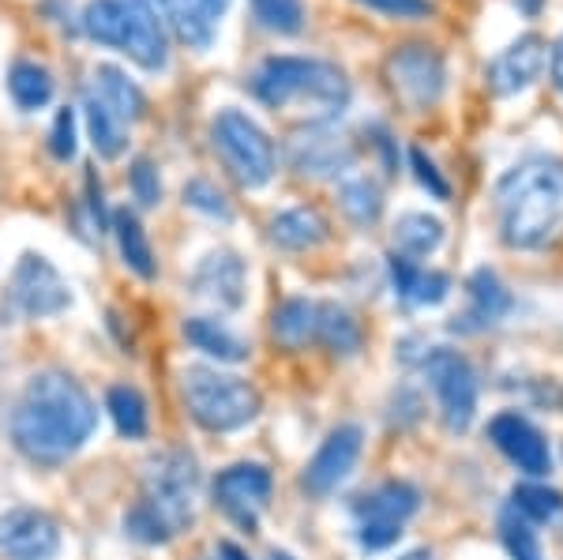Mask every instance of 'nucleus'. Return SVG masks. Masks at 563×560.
<instances>
[{"instance_id":"f257e3e1","label":"nucleus","mask_w":563,"mask_h":560,"mask_svg":"<svg viewBox=\"0 0 563 560\" xmlns=\"http://www.w3.org/2000/svg\"><path fill=\"white\" fill-rule=\"evenodd\" d=\"M98 426L95 399L68 373H34L12 414V440L26 459L45 466L65 463L90 440Z\"/></svg>"},{"instance_id":"f03ea898","label":"nucleus","mask_w":563,"mask_h":560,"mask_svg":"<svg viewBox=\"0 0 563 560\" xmlns=\"http://www.w3.org/2000/svg\"><path fill=\"white\" fill-rule=\"evenodd\" d=\"M499 238L515 252H538L563 230V162L526 158L496 185Z\"/></svg>"},{"instance_id":"7ed1b4c3","label":"nucleus","mask_w":563,"mask_h":560,"mask_svg":"<svg viewBox=\"0 0 563 560\" xmlns=\"http://www.w3.org/2000/svg\"><path fill=\"white\" fill-rule=\"evenodd\" d=\"M252 95L271 110H294L312 124H327L350 106V79L320 57H267L252 72Z\"/></svg>"},{"instance_id":"20e7f679","label":"nucleus","mask_w":563,"mask_h":560,"mask_svg":"<svg viewBox=\"0 0 563 560\" xmlns=\"http://www.w3.org/2000/svg\"><path fill=\"white\" fill-rule=\"evenodd\" d=\"M180 395L188 414L207 432L244 429L260 414V392L241 376L218 373L211 365H188L180 373Z\"/></svg>"},{"instance_id":"39448f33","label":"nucleus","mask_w":563,"mask_h":560,"mask_svg":"<svg viewBox=\"0 0 563 560\" xmlns=\"http://www.w3.org/2000/svg\"><path fill=\"white\" fill-rule=\"evenodd\" d=\"M211 143L241 188H263L278 169V155L271 135L241 110H222L211 121Z\"/></svg>"},{"instance_id":"423d86ee","label":"nucleus","mask_w":563,"mask_h":560,"mask_svg":"<svg viewBox=\"0 0 563 560\" xmlns=\"http://www.w3.org/2000/svg\"><path fill=\"white\" fill-rule=\"evenodd\" d=\"M384 84L402 110L429 113L448 90V61L429 42L395 45L384 61Z\"/></svg>"},{"instance_id":"0eeeda50","label":"nucleus","mask_w":563,"mask_h":560,"mask_svg":"<svg viewBox=\"0 0 563 560\" xmlns=\"http://www.w3.org/2000/svg\"><path fill=\"white\" fill-rule=\"evenodd\" d=\"M196 496H199L196 455H188L185 448H169L147 459V471H143V504L158 512V519L174 535L192 523Z\"/></svg>"},{"instance_id":"6e6552de","label":"nucleus","mask_w":563,"mask_h":560,"mask_svg":"<svg viewBox=\"0 0 563 560\" xmlns=\"http://www.w3.org/2000/svg\"><path fill=\"white\" fill-rule=\"evenodd\" d=\"M424 376H429L435 403H440L443 426L451 432H466L477 418V373L459 350L435 347L424 358Z\"/></svg>"},{"instance_id":"1a4fd4ad","label":"nucleus","mask_w":563,"mask_h":560,"mask_svg":"<svg viewBox=\"0 0 563 560\" xmlns=\"http://www.w3.org/2000/svg\"><path fill=\"white\" fill-rule=\"evenodd\" d=\"M8 301L20 316L42 320V316H57L71 305V290L60 278V271L49 264L38 252H26L12 271V283H8Z\"/></svg>"},{"instance_id":"9d476101","label":"nucleus","mask_w":563,"mask_h":560,"mask_svg":"<svg viewBox=\"0 0 563 560\" xmlns=\"http://www.w3.org/2000/svg\"><path fill=\"white\" fill-rule=\"evenodd\" d=\"M421 508V493L406 482H387L357 504V541L365 549H387L402 535L406 519Z\"/></svg>"},{"instance_id":"9b49d317","label":"nucleus","mask_w":563,"mask_h":560,"mask_svg":"<svg viewBox=\"0 0 563 560\" xmlns=\"http://www.w3.org/2000/svg\"><path fill=\"white\" fill-rule=\"evenodd\" d=\"M286 155H289V166H294L301 177L334 180V177H346L353 169L357 147H353L350 135L327 129V124H308V129L294 132Z\"/></svg>"},{"instance_id":"f8f14e48","label":"nucleus","mask_w":563,"mask_h":560,"mask_svg":"<svg viewBox=\"0 0 563 560\" xmlns=\"http://www.w3.org/2000/svg\"><path fill=\"white\" fill-rule=\"evenodd\" d=\"M60 527L49 512L12 508L0 516V557L4 560H57Z\"/></svg>"},{"instance_id":"ddd939ff","label":"nucleus","mask_w":563,"mask_h":560,"mask_svg":"<svg viewBox=\"0 0 563 560\" xmlns=\"http://www.w3.org/2000/svg\"><path fill=\"white\" fill-rule=\"evenodd\" d=\"M271 490H275V477H271L267 466L260 463H238L230 471L218 474L214 482V504L225 512L233 523L241 527H256L260 512L267 508Z\"/></svg>"},{"instance_id":"4468645a","label":"nucleus","mask_w":563,"mask_h":560,"mask_svg":"<svg viewBox=\"0 0 563 560\" xmlns=\"http://www.w3.org/2000/svg\"><path fill=\"white\" fill-rule=\"evenodd\" d=\"M488 440L504 451L507 463L519 466L522 474L530 477H544L552 471V448L549 440L541 437V429L533 426L530 418H522L519 410H504L488 421Z\"/></svg>"},{"instance_id":"2eb2a0df","label":"nucleus","mask_w":563,"mask_h":560,"mask_svg":"<svg viewBox=\"0 0 563 560\" xmlns=\"http://www.w3.org/2000/svg\"><path fill=\"white\" fill-rule=\"evenodd\" d=\"M549 68V42L541 34H522L507 50H499L485 68V84L493 95L507 98L519 90L533 87L541 79V72Z\"/></svg>"},{"instance_id":"dca6fc26","label":"nucleus","mask_w":563,"mask_h":560,"mask_svg":"<svg viewBox=\"0 0 563 560\" xmlns=\"http://www.w3.org/2000/svg\"><path fill=\"white\" fill-rule=\"evenodd\" d=\"M361 448H365V432H361V426H339L320 444V451L308 459L305 477H301L305 490L312 496H331L353 471H357Z\"/></svg>"},{"instance_id":"f3484780","label":"nucleus","mask_w":563,"mask_h":560,"mask_svg":"<svg viewBox=\"0 0 563 560\" xmlns=\"http://www.w3.org/2000/svg\"><path fill=\"white\" fill-rule=\"evenodd\" d=\"M188 286H192L199 301H211L222 312H238L244 305V294H249V271H244V260L238 252L218 249L199 260Z\"/></svg>"},{"instance_id":"a211bd4d","label":"nucleus","mask_w":563,"mask_h":560,"mask_svg":"<svg viewBox=\"0 0 563 560\" xmlns=\"http://www.w3.org/2000/svg\"><path fill=\"white\" fill-rule=\"evenodd\" d=\"M166 23L188 50H207L218 34V23L230 12V0H158Z\"/></svg>"},{"instance_id":"6ab92c4d","label":"nucleus","mask_w":563,"mask_h":560,"mask_svg":"<svg viewBox=\"0 0 563 560\" xmlns=\"http://www.w3.org/2000/svg\"><path fill=\"white\" fill-rule=\"evenodd\" d=\"M121 53H129L135 65L147 68V72H162V68L169 65L166 31H162L154 8L143 4V0H129V23H124Z\"/></svg>"},{"instance_id":"aec40b11","label":"nucleus","mask_w":563,"mask_h":560,"mask_svg":"<svg viewBox=\"0 0 563 560\" xmlns=\"http://www.w3.org/2000/svg\"><path fill=\"white\" fill-rule=\"evenodd\" d=\"M90 79H95V87H90V95H95L98 102H102L106 110L124 124V129L147 117V95H143V90L135 87L121 68H113V65H98V68H95V76H90Z\"/></svg>"},{"instance_id":"412c9836","label":"nucleus","mask_w":563,"mask_h":560,"mask_svg":"<svg viewBox=\"0 0 563 560\" xmlns=\"http://www.w3.org/2000/svg\"><path fill=\"white\" fill-rule=\"evenodd\" d=\"M327 238H331V222L316 207H289V211L271 219V241L278 249L308 252V249H320Z\"/></svg>"},{"instance_id":"4be33fe9","label":"nucleus","mask_w":563,"mask_h":560,"mask_svg":"<svg viewBox=\"0 0 563 560\" xmlns=\"http://www.w3.org/2000/svg\"><path fill=\"white\" fill-rule=\"evenodd\" d=\"M316 342H323L331 354L353 358L365 342L357 316L334 301H316Z\"/></svg>"},{"instance_id":"5701e85b","label":"nucleus","mask_w":563,"mask_h":560,"mask_svg":"<svg viewBox=\"0 0 563 560\" xmlns=\"http://www.w3.org/2000/svg\"><path fill=\"white\" fill-rule=\"evenodd\" d=\"M390 278L410 305H440L451 294V278L443 271H424L406 256H390Z\"/></svg>"},{"instance_id":"b1692460","label":"nucleus","mask_w":563,"mask_h":560,"mask_svg":"<svg viewBox=\"0 0 563 560\" xmlns=\"http://www.w3.org/2000/svg\"><path fill=\"white\" fill-rule=\"evenodd\" d=\"M466 290H470L466 320H474V328H493V323H499L507 312H511V294H507V286L499 283L496 271H488V267L474 271Z\"/></svg>"},{"instance_id":"393cba45","label":"nucleus","mask_w":563,"mask_h":560,"mask_svg":"<svg viewBox=\"0 0 563 560\" xmlns=\"http://www.w3.org/2000/svg\"><path fill=\"white\" fill-rule=\"evenodd\" d=\"M443 238H448V230H443V222L435 219V215L406 211L402 219L395 222V245L406 260L432 256V252L443 245Z\"/></svg>"},{"instance_id":"a878e982","label":"nucleus","mask_w":563,"mask_h":560,"mask_svg":"<svg viewBox=\"0 0 563 560\" xmlns=\"http://www.w3.org/2000/svg\"><path fill=\"white\" fill-rule=\"evenodd\" d=\"M53 76L49 68L38 65V61H15L12 72H8V95L20 106L23 113H34L42 106L53 102Z\"/></svg>"},{"instance_id":"bb28decb","label":"nucleus","mask_w":563,"mask_h":560,"mask_svg":"<svg viewBox=\"0 0 563 560\" xmlns=\"http://www.w3.org/2000/svg\"><path fill=\"white\" fill-rule=\"evenodd\" d=\"M271 331L286 350H301L316 342V301L308 297H289L271 316Z\"/></svg>"},{"instance_id":"cd10ccee","label":"nucleus","mask_w":563,"mask_h":560,"mask_svg":"<svg viewBox=\"0 0 563 560\" xmlns=\"http://www.w3.org/2000/svg\"><path fill=\"white\" fill-rule=\"evenodd\" d=\"M84 117H87V132H90V143H95L98 158H109V162L121 158L124 147H129V129H124L90 90L84 98Z\"/></svg>"},{"instance_id":"c85d7f7f","label":"nucleus","mask_w":563,"mask_h":560,"mask_svg":"<svg viewBox=\"0 0 563 560\" xmlns=\"http://www.w3.org/2000/svg\"><path fill=\"white\" fill-rule=\"evenodd\" d=\"M339 204H342V211H346V219L353 226H376L379 215H384V188L365 174L342 177Z\"/></svg>"},{"instance_id":"c756f323","label":"nucleus","mask_w":563,"mask_h":560,"mask_svg":"<svg viewBox=\"0 0 563 560\" xmlns=\"http://www.w3.org/2000/svg\"><path fill=\"white\" fill-rule=\"evenodd\" d=\"M113 230H117V245H121V256L140 278H154L158 275V264H154V252H151V241L143 233L140 219L124 207V211L113 215Z\"/></svg>"},{"instance_id":"7c9ffc66","label":"nucleus","mask_w":563,"mask_h":560,"mask_svg":"<svg viewBox=\"0 0 563 560\" xmlns=\"http://www.w3.org/2000/svg\"><path fill=\"white\" fill-rule=\"evenodd\" d=\"M124 23H129V0H90L84 8V31L87 39L109 50H121Z\"/></svg>"},{"instance_id":"2f4dec72","label":"nucleus","mask_w":563,"mask_h":560,"mask_svg":"<svg viewBox=\"0 0 563 560\" xmlns=\"http://www.w3.org/2000/svg\"><path fill=\"white\" fill-rule=\"evenodd\" d=\"M185 339L192 342L196 350H203V354H211L218 361H230V365L249 358V347H244L238 336H230V331L218 328L214 320H203V316L185 320Z\"/></svg>"},{"instance_id":"473e14b6","label":"nucleus","mask_w":563,"mask_h":560,"mask_svg":"<svg viewBox=\"0 0 563 560\" xmlns=\"http://www.w3.org/2000/svg\"><path fill=\"white\" fill-rule=\"evenodd\" d=\"M106 406H109V418H113V426L121 437H129V440L147 437V403H143V395L135 392V387H129V384L109 387Z\"/></svg>"},{"instance_id":"72a5a7b5","label":"nucleus","mask_w":563,"mask_h":560,"mask_svg":"<svg viewBox=\"0 0 563 560\" xmlns=\"http://www.w3.org/2000/svg\"><path fill=\"white\" fill-rule=\"evenodd\" d=\"M252 15L260 26L275 34H301L305 31V0H252Z\"/></svg>"},{"instance_id":"f704fd0d","label":"nucleus","mask_w":563,"mask_h":560,"mask_svg":"<svg viewBox=\"0 0 563 560\" xmlns=\"http://www.w3.org/2000/svg\"><path fill=\"white\" fill-rule=\"evenodd\" d=\"M511 501H515V512L530 523H552L563 512V496L556 490H549V485H530V482L515 485Z\"/></svg>"},{"instance_id":"c9c22d12","label":"nucleus","mask_w":563,"mask_h":560,"mask_svg":"<svg viewBox=\"0 0 563 560\" xmlns=\"http://www.w3.org/2000/svg\"><path fill=\"white\" fill-rule=\"evenodd\" d=\"M499 530H504V546H507V553H511V560H544L541 538H538V530H533V523L522 519L515 508L499 519Z\"/></svg>"},{"instance_id":"e433bc0d","label":"nucleus","mask_w":563,"mask_h":560,"mask_svg":"<svg viewBox=\"0 0 563 560\" xmlns=\"http://www.w3.org/2000/svg\"><path fill=\"white\" fill-rule=\"evenodd\" d=\"M124 530L135 538V541H147V546H158V541H169L174 538V530L166 527V523L158 519V512L147 508V504H135V508L124 516Z\"/></svg>"},{"instance_id":"4c0bfd02","label":"nucleus","mask_w":563,"mask_h":560,"mask_svg":"<svg viewBox=\"0 0 563 560\" xmlns=\"http://www.w3.org/2000/svg\"><path fill=\"white\" fill-rule=\"evenodd\" d=\"M357 4L387 20H429L432 15V0H357Z\"/></svg>"},{"instance_id":"58836bf2","label":"nucleus","mask_w":563,"mask_h":560,"mask_svg":"<svg viewBox=\"0 0 563 560\" xmlns=\"http://www.w3.org/2000/svg\"><path fill=\"white\" fill-rule=\"evenodd\" d=\"M185 204H188V207H196V211L214 215V219H230V207H225V196L218 193L211 180H192V185H185Z\"/></svg>"},{"instance_id":"ea45409f","label":"nucleus","mask_w":563,"mask_h":560,"mask_svg":"<svg viewBox=\"0 0 563 560\" xmlns=\"http://www.w3.org/2000/svg\"><path fill=\"white\" fill-rule=\"evenodd\" d=\"M410 166H413V174H417V180H421L424 188L435 196V200H451V185H448V177L440 174V166L424 155L421 147H410Z\"/></svg>"},{"instance_id":"a19ab883","label":"nucleus","mask_w":563,"mask_h":560,"mask_svg":"<svg viewBox=\"0 0 563 560\" xmlns=\"http://www.w3.org/2000/svg\"><path fill=\"white\" fill-rule=\"evenodd\" d=\"M49 151H53V158H57V162L76 158V113H71V110H60L57 121H53Z\"/></svg>"},{"instance_id":"79ce46f5","label":"nucleus","mask_w":563,"mask_h":560,"mask_svg":"<svg viewBox=\"0 0 563 560\" xmlns=\"http://www.w3.org/2000/svg\"><path fill=\"white\" fill-rule=\"evenodd\" d=\"M132 193L143 207H154L162 200V180H158V169H154L151 158H140L132 166Z\"/></svg>"},{"instance_id":"37998d69","label":"nucleus","mask_w":563,"mask_h":560,"mask_svg":"<svg viewBox=\"0 0 563 560\" xmlns=\"http://www.w3.org/2000/svg\"><path fill=\"white\" fill-rule=\"evenodd\" d=\"M549 76H552V84H556V90H563V31L549 45Z\"/></svg>"},{"instance_id":"c03bdc74","label":"nucleus","mask_w":563,"mask_h":560,"mask_svg":"<svg viewBox=\"0 0 563 560\" xmlns=\"http://www.w3.org/2000/svg\"><path fill=\"white\" fill-rule=\"evenodd\" d=\"M218 557H222V560H249V557H244V549H238L233 541H222V546H218Z\"/></svg>"},{"instance_id":"a18cd8bd","label":"nucleus","mask_w":563,"mask_h":560,"mask_svg":"<svg viewBox=\"0 0 563 560\" xmlns=\"http://www.w3.org/2000/svg\"><path fill=\"white\" fill-rule=\"evenodd\" d=\"M398 560H435L432 549H410V553H402Z\"/></svg>"},{"instance_id":"49530a36","label":"nucleus","mask_w":563,"mask_h":560,"mask_svg":"<svg viewBox=\"0 0 563 560\" xmlns=\"http://www.w3.org/2000/svg\"><path fill=\"white\" fill-rule=\"evenodd\" d=\"M515 4H519V8H522V12H526V15H538V12H541V4H544V0H515Z\"/></svg>"},{"instance_id":"de8ad7c7","label":"nucleus","mask_w":563,"mask_h":560,"mask_svg":"<svg viewBox=\"0 0 563 560\" xmlns=\"http://www.w3.org/2000/svg\"><path fill=\"white\" fill-rule=\"evenodd\" d=\"M271 560H294V557H289V553H275V557H271Z\"/></svg>"},{"instance_id":"09e8293b","label":"nucleus","mask_w":563,"mask_h":560,"mask_svg":"<svg viewBox=\"0 0 563 560\" xmlns=\"http://www.w3.org/2000/svg\"><path fill=\"white\" fill-rule=\"evenodd\" d=\"M143 4H151V0H143Z\"/></svg>"}]
</instances>
